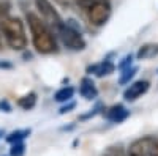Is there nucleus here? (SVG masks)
I'll return each instance as SVG.
<instances>
[{
    "instance_id": "f257e3e1",
    "label": "nucleus",
    "mask_w": 158,
    "mask_h": 156,
    "mask_svg": "<svg viewBox=\"0 0 158 156\" xmlns=\"http://www.w3.org/2000/svg\"><path fill=\"white\" fill-rule=\"evenodd\" d=\"M25 21L29 24V30L32 35V44L38 54L49 55L59 50L57 38L52 33V30L43 22V19L40 18L36 13L29 11L25 14Z\"/></svg>"
},
{
    "instance_id": "f03ea898",
    "label": "nucleus",
    "mask_w": 158,
    "mask_h": 156,
    "mask_svg": "<svg viewBox=\"0 0 158 156\" xmlns=\"http://www.w3.org/2000/svg\"><path fill=\"white\" fill-rule=\"evenodd\" d=\"M0 35L3 36L5 43L13 50L24 52L27 47V33L25 25L21 18L18 16H5L0 18Z\"/></svg>"
},
{
    "instance_id": "7ed1b4c3",
    "label": "nucleus",
    "mask_w": 158,
    "mask_h": 156,
    "mask_svg": "<svg viewBox=\"0 0 158 156\" xmlns=\"http://www.w3.org/2000/svg\"><path fill=\"white\" fill-rule=\"evenodd\" d=\"M71 2L94 27L104 25L112 14L111 0H71Z\"/></svg>"
},
{
    "instance_id": "20e7f679",
    "label": "nucleus",
    "mask_w": 158,
    "mask_h": 156,
    "mask_svg": "<svg viewBox=\"0 0 158 156\" xmlns=\"http://www.w3.org/2000/svg\"><path fill=\"white\" fill-rule=\"evenodd\" d=\"M57 40L70 50L74 52H81L87 47V41L82 36L81 32V25H79L74 19H68L63 21V24L54 32Z\"/></svg>"
},
{
    "instance_id": "39448f33",
    "label": "nucleus",
    "mask_w": 158,
    "mask_h": 156,
    "mask_svg": "<svg viewBox=\"0 0 158 156\" xmlns=\"http://www.w3.org/2000/svg\"><path fill=\"white\" fill-rule=\"evenodd\" d=\"M35 6L40 13V18H41L43 22L52 30V33L63 24L62 16L59 14L57 8L54 6V3H52L51 0H35Z\"/></svg>"
},
{
    "instance_id": "423d86ee",
    "label": "nucleus",
    "mask_w": 158,
    "mask_h": 156,
    "mask_svg": "<svg viewBox=\"0 0 158 156\" xmlns=\"http://www.w3.org/2000/svg\"><path fill=\"white\" fill-rule=\"evenodd\" d=\"M150 88V82L146 81V79H139V81H135L128 84V87L123 90V99L127 102H135L138 101L142 95H146Z\"/></svg>"
},
{
    "instance_id": "0eeeda50",
    "label": "nucleus",
    "mask_w": 158,
    "mask_h": 156,
    "mask_svg": "<svg viewBox=\"0 0 158 156\" xmlns=\"http://www.w3.org/2000/svg\"><path fill=\"white\" fill-rule=\"evenodd\" d=\"M103 117L111 123H123L128 117H130V110L123 106V104H114L111 107H104L103 110Z\"/></svg>"
},
{
    "instance_id": "6e6552de",
    "label": "nucleus",
    "mask_w": 158,
    "mask_h": 156,
    "mask_svg": "<svg viewBox=\"0 0 158 156\" xmlns=\"http://www.w3.org/2000/svg\"><path fill=\"white\" fill-rule=\"evenodd\" d=\"M115 71V63L112 60H109L108 57L98 62V63H94V65H89L85 73L90 76H95V77H106V76H111L112 73Z\"/></svg>"
},
{
    "instance_id": "1a4fd4ad",
    "label": "nucleus",
    "mask_w": 158,
    "mask_h": 156,
    "mask_svg": "<svg viewBox=\"0 0 158 156\" xmlns=\"http://www.w3.org/2000/svg\"><path fill=\"white\" fill-rule=\"evenodd\" d=\"M79 95H81L85 101H95L98 98V88L94 82V79L89 76H84L79 81V88H77Z\"/></svg>"
},
{
    "instance_id": "9d476101",
    "label": "nucleus",
    "mask_w": 158,
    "mask_h": 156,
    "mask_svg": "<svg viewBox=\"0 0 158 156\" xmlns=\"http://www.w3.org/2000/svg\"><path fill=\"white\" fill-rule=\"evenodd\" d=\"M149 147H150V136L139 137L130 144L127 156H149Z\"/></svg>"
},
{
    "instance_id": "9b49d317",
    "label": "nucleus",
    "mask_w": 158,
    "mask_h": 156,
    "mask_svg": "<svg viewBox=\"0 0 158 156\" xmlns=\"http://www.w3.org/2000/svg\"><path fill=\"white\" fill-rule=\"evenodd\" d=\"M158 55V43H146L142 44L135 54L136 60H150Z\"/></svg>"
},
{
    "instance_id": "f8f14e48",
    "label": "nucleus",
    "mask_w": 158,
    "mask_h": 156,
    "mask_svg": "<svg viewBox=\"0 0 158 156\" xmlns=\"http://www.w3.org/2000/svg\"><path fill=\"white\" fill-rule=\"evenodd\" d=\"M30 134H32V129L30 128L15 129V131H11L10 134L5 136V140L8 142L10 145H13V144H18V142H25V139H27Z\"/></svg>"
},
{
    "instance_id": "ddd939ff",
    "label": "nucleus",
    "mask_w": 158,
    "mask_h": 156,
    "mask_svg": "<svg viewBox=\"0 0 158 156\" xmlns=\"http://www.w3.org/2000/svg\"><path fill=\"white\" fill-rule=\"evenodd\" d=\"M76 93V88L71 87V85H65L62 88H59L57 92L54 93V101L56 102H60V104H65L68 101H73V96Z\"/></svg>"
},
{
    "instance_id": "4468645a",
    "label": "nucleus",
    "mask_w": 158,
    "mask_h": 156,
    "mask_svg": "<svg viewBox=\"0 0 158 156\" xmlns=\"http://www.w3.org/2000/svg\"><path fill=\"white\" fill-rule=\"evenodd\" d=\"M36 101H38V95L35 92H29L27 95H24L18 99V106L24 110H32L35 106H36Z\"/></svg>"
},
{
    "instance_id": "2eb2a0df",
    "label": "nucleus",
    "mask_w": 158,
    "mask_h": 156,
    "mask_svg": "<svg viewBox=\"0 0 158 156\" xmlns=\"http://www.w3.org/2000/svg\"><path fill=\"white\" fill-rule=\"evenodd\" d=\"M136 73H138V66H130V68H127V70L120 71L118 84H120V85H127V84H130V81L136 76Z\"/></svg>"
},
{
    "instance_id": "dca6fc26",
    "label": "nucleus",
    "mask_w": 158,
    "mask_h": 156,
    "mask_svg": "<svg viewBox=\"0 0 158 156\" xmlns=\"http://www.w3.org/2000/svg\"><path fill=\"white\" fill-rule=\"evenodd\" d=\"M103 110H104V106L101 102H97L92 109H89V112L87 114H82V115H79V120H89V118H94L95 115H98V114H103Z\"/></svg>"
},
{
    "instance_id": "f3484780",
    "label": "nucleus",
    "mask_w": 158,
    "mask_h": 156,
    "mask_svg": "<svg viewBox=\"0 0 158 156\" xmlns=\"http://www.w3.org/2000/svg\"><path fill=\"white\" fill-rule=\"evenodd\" d=\"M133 58H135V54H127L120 62H118L117 65H115V70H118V71H123V70H127V68H130V66H133Z\"/></svg>"
},
{
    "instance_id": "a211bd4d",
    "label": "nucleus",
    "mask_w": 158,
    "mask_h": 156,
    "mask_svg": "<svg viewBox=\"0 0 158 156\" xmlns=\"http://www.w3.org/2000/svg\"><path fill=\"white\" fill-rule=\"evenodd\" d=\"M101 156H127V153L122 145H111L104 150V153Z\"/></svg>"
},
{
    "instance_id": "6ab92c4d",
    "label": "nucleus",
    "mask_w": 158,
    "mask_h": 156,
    "mask_svg": "<svg viewBox=\"0 0 158 156\" xmlns=\"http://www.w3.org/2000/svg\"><path fill=\"white\" fill-rule=\"evenodd\" d=\"M25 142H18V144H13L10 147V154L8 156H25Z\"/></svg>"
},
{
    "instance_id": "aec40b11",
    "label": "nucleus",
    "mask_w": 158,
    "mask_h": 156,
    "mask_svg": "<svg viewBox=\"0 0 158 156\" xmlns=\"http://www.w3.org/2000/svg\"><path fill=\"white\" fill-rule=\"evenodd\" d=\"M11 11V2L10 0H0V18L10 16Z\"/></svg>"
},
{
    "instance_id": "412c9836",
    "label": "nucleus",
    "mask_w": 158,
    "mask_h": 156,
    "mask_svg": "<svg viewBox=\"0 0 158 156\" xmlns=\"http://www.w3.org/2000/svg\"><path fill=\"white\" fill-rule=\"evenodd\" d=\"M149 156H158V136H150Z\"/></svg>"
},
{
    "instance_id": "4be33fe9",
    "label": "nucleus",
    "mask_w": 158,
    "mask_h": 156,
    "mask_svg": "<svg viewBox=\"0 0 158 156\" xmlns=\"http://www.w3.org/2000/svg\"><path fill=\"white\" fill-rule=\"evenodd\" d=\"M74 107H76V102H74V101H68V102L62 104V107L59 109V114H60V115H65V114L71 112Z\"/></svg>"
},
{
    "instance_id": "5701e85b",
    "label": "nucleus",
    "mask_w": 158,
    "mask_h": 156,
    "mask_svg": "<svg viewBox=\"0 0 158 156\" xmlns=\"http://www.w3.org/2000/svg\"><path fill=\"white\" fill-rule=\"evenodd\" d=\"M11 102L6 99V98H2L0 99V112H5V114H10L11 112Z\"/></svg>"
},
{
    "instance_id": "b1692460",
    "label": "nucleus",
    "mask_w": 158,
    "mask_h": 156,
    "mask_svg": "<svg viewBox=\"0 0 158 156\" xmlns=\"http://www.w3.org/2000/svg\"><path fill=\"white\" fill-rule=\"evenodd\" d=\"M13 68H15V65H13L10 60H0V70L8 71V70H13Z\"/></svg>"
},
{
    "instance_id": "393cba45",
    "label": "nucleus",
    "mask_w": 158,
    "mask_h": 156,
    "mask_svg": "<svg viewBox=\"0 0 158 156\" xmlns=\"http://www.w3.org/2000/svg\"><path fill=\"white\" fill-rule=\"evenodd\" d=\"M54 2H57L60 6H65V8H67V6L70 5V2H68V0H54Z\"/></svg>"
},
{
    "instance_id": "a878e982",
    "label": "nucleus",
    "mask_w": 158,
    "mask_h": 156,
    "mask_svg": "<svg viewBox=\"0 0 158 156\" xmlns=\"http://www.w3.org/2000/svg\"><path fill=\"white\" fill-rule=\"evenodd\" d=\"M3 136H6V133H5V129H2V128H0V140L3 139Z\"/></svg>"
},
{
    "instance_id": "bb28decb",
    "label": "nucleus",
    "mask_w": 158,
    "mask_h": 156,
    "mask_svg": "<svg viewBox=\"0 0 158 156\" xmlns=\"http://www.w3.org/2000/svg\"><path fill=\"white\" fill-rule=\"evenodd\" d=\"M0 49H2V35H0Z\"/></svg>"
},
{
    "instance_id": "cd10ccee",
    "label": "nucleus",
    "mask_w": 158,
    "mask_h": 156,
    "mask_svg": "<svg viewBox=\"0 0 158 156\" xmlns=\"http://www.w3.org/2000/svg\"><path fill=\"white\" fill-rule=\"evenodd\" d=\"M156 73H158V70H156Z\"/></svg>"
}]
</instances>
